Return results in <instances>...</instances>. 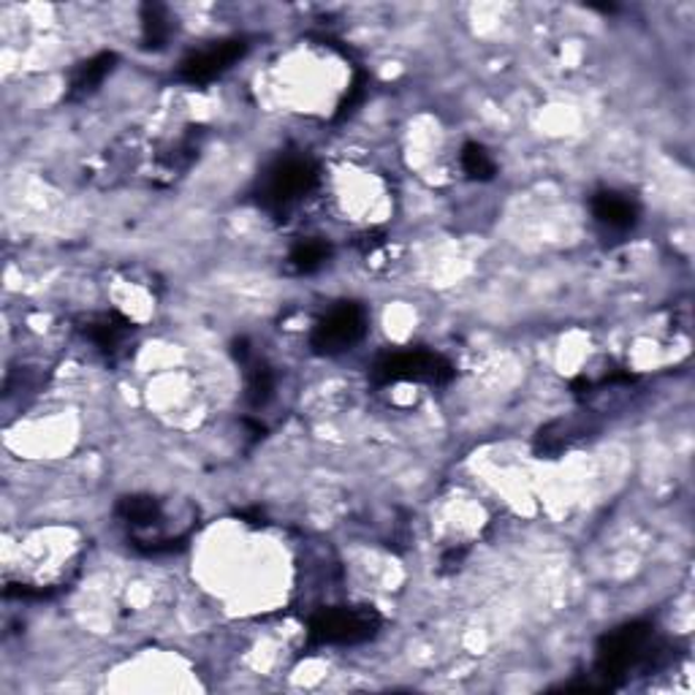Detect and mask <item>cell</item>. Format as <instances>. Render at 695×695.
Listing matches in <instances>:
<instances>
[{"instance_id":"9c48e42d","label":"cell","mask_w":695,"mask_h":695,"mask_svg":"<svg viewBox=\"0 0 695 695\" xmlns=\"http://www.w3.org/2000/svg\"><path fill=\"white\" fill-rule=\"evenodd\" d=\"M237 359L245 368V391L253 408H264L275 394V372L264 359L253 356L247 343H237Z\"/></svg>"},{"instance_id":"7a4b0ae2","label":"cell","mask_w":695,"mask_h":695,"mask_svg":"<svg viewBox=\"0 0 695 695\" xmlns=\"http://www.w3.org/2000/svg\"><path fill=\"white\" fill-rule=\"evenodd\" d=\"M383 619L372 606L321 608L307 619V649L356 647L378 636Z\"/></svg>"},{"instance_id":"ba28073f","label":"cell","mask_w":695,"mask_h":695,"mask_svg":"<svg viewBox=\"0 0 695 695\" xmlns=\"http://www.w3.org/2000/svg\"><path fill=\"white\" fill-rule=\"evenodd\" d=\"M589 209H593L595 223L614 234L630 232L638 223V204L625 194H617V190H600V194H595L593 202H589Z\"/></svg>"},{"instance_id":"8992f818","label":"cell","mask_w":695,"mask_h":695,"mask_svg":"<svg viewBox=\"0 0 695 695\" xmlns=\"http://www.w3.org/2000/svg\"><path fill=\"white\" fill-rule=\"evenodd\" d=\"M251 43L242 36H234V39H223L209 43V47L198 49V52H190L188 58L183 60L177 68V79L185 85H209L213 79L223 77L234 63H239L247 55Z\"/></svg>"},{"instance_id":"2e32d148","label":"cell","mask_w":695,"mask_h":695,"mask_svg":"<svg viewBox=\"0 0 695 695\" xmlns=\"http://www.w3.org/2000/svg\"><path fill=\"white\" fill-rule=\"evenodd\" d=\"M359 245H362V251H375L378 245H383V234H364L362 239H359Z\"/></svg>"},{"instance_id":"6da1fadb","label":"cell","mask_w":695,"mask_h":695,"mask_svg":"<svg viewBox=\"0 0 695 695\" xmlns=\"http://www.w3.org/2000/svg\"><path fill=\"white\" fill-rule=\"evenodd\" d=\"M595 655V676L598 687H617L628 679L636 668L655 666L663 655V644L657 642L655 625L652 623H628L623 628L606 633L598 642Z\"/></svg>"},{"instance_id":"52a82bcc","label":"cell","mask_w":695,"mask_h":695,"mask_svg":"<svg viewBox=\"0 0 695 695\" xmlns=\"http://www.w3.org/2000/svg\"><path fill=\"white\" fill-rule=\"evenodd\" d=\"M79 332L85 334V340H90L96 345V351H101L104 356L111 359L126 348L130 332H134V324H130L126 315L117 313V310H109V313L90 315L79 326Z\"/></svg>"},{"instance_id":"4fadbf2b","label":"cell","mask_w":695,"mask_h":695,"mask_svg":"<svg viewBox=\"0 0 695 695\" xmlns=\"http://www.w3.org/2000/svg\"><path fill=\"white\" fill-rule=\"evenodd\" d=\"M332 258V245L321 237L300 239L288 253V266L296 275H313Z\"/></svg>"},{"instance_id":"3957f363","label":"cell","mask_w":695,"mask_h":695,"mask_svg":"<svg viewBox=\"0 0 695 695\" xmlns=\"http://www.w3.org/2000/svg\"><path fill=\"white\" fill-rule=\"evenodd\" d=\"M319 185V166L307 155H285L261 179L258 204L272 215H285Z\"/></svg>"},{"instance_id":"7c38bea8","label":"cell","mask_w":695,"mask_h":695,"mask_svg":"<svg viewBox=\"0 0 695 695\" xmlns=\"http://www.w3.org/2000/svg\"><path fill=\"white\" fill-rule=\"evenodd\" d=\"M172 14L166 6L160 3H145L141 6V47L153 49H164L172 39Z\"/></svg>"},{"instance_id":"8fae6325","label":"cell","mask_w":695,"mask_h":695,"mask_svg":"<svg viewBox=\"0 0 695 695\" xmlns=\"http://www.w3.org/2000/svg\"><path fill=\"white\" fill-rule=\"evenodd\" d=\"M117 517L130 530H147V527L158 525L164 511H160V502L150 498V495H128L117 502Z\"/></svg>"},{"instance_id":"30bf717a","label":"cell","mask_w":695,"mask_h":695,"mask_svg":"<svg viewBox=\"0 0 695 695\" xmlns=\"http://www.w3.org/2000/svg\"><path fill=\"white\" fill-rule=\"evenodd\" d=\"M117 55L115 52H101L96 58L85 60L71 71V79H68V90H66V101H79V98L92 96V92L101 87L104 79L115 71Z\"/></svg>"},{"instance_id":"5bb4252c","label":"cell","mask_w":695,"mask_h":695,"mask_svg":"<svg viewBox=\"0 0 695 695\" xmlns=\"http://www.w3.org/2000/svg\"><path fill=\"white\" fill-rule=\"evenodd\" d=\"M459 160H462L464 174H468L470 179H478V183H487V179H492L495 174H498V164H495V158L489 155L487 147L478 145V141H468V145L462 147Z\"/></svg>"},{"instance_id":"277c9868","label":"cell","mask_w":695,"mask_h":695,"mask_svg":"<svg viewBox=\"0 0 695 695\" xmlns=\"http://www.w3.org/2000/svg\"><path fill=\"white\" fill-rule=\"evenodd\" d=\"M375 386H391V383H432V386H443L454 378V368L449 359L440 353L424 351H394L378 359L370 372Z\"/></svg>"},{"instance_id":"5b68a950","label":"cell","mask_w":695,"mask_h":695,"mask_svg":"<svg viewBox=\"0 0 695 695\" xmlns=\"http://www.w3.org/2000/svg\"><path fill=\"white\" fill-rule=\"evenodd\" d=\"M368 334V313L356 302H340L313 326L310 334V348L319 356H337V353L351 351L353 345L362 343Z\"/></svg>"},{"instance_id":"9a60e30c","label":"cell","mask_w":695,"mask_h":695,"mask_svg":"<svg viewBox=\"0 0 695 695\" xmlns=\"http://www.w3.org/2000/svg\"><path fill=\"white\" fill-rule=\"evenodd\" d=\"M364 85H368V74L359 71L356 77H353L351 87H348V96L343 98V101H340V107H337V120H343L345 115H351L353 107H356V104L362 101V98H364Z\"/></svg>"}]
</instances>
